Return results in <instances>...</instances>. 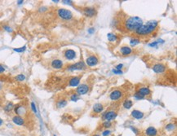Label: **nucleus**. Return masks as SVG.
<instances>
[{
  "label": "nucleus",
  "instance_id": "obj_44",
  "mask_svg": "<svg viewBox=\"0 0 177 136\" xmlns=\"http://www.w3.org/2000/svg\"><path fill=\"white\" fill-rule=\"evenodd\" d=\"M3 124V119H2V118H0V126H1Z\"/></svg>",
  "mask_w": 177,
  "mask_h": 136
},
{
  "label": "nucleus",
  "instance_id": "obj_43",
  "mask_svg": "<svg viewBox=\"0 0 177 136\" xmlns=\"http://www.w3.org/2000/svg\"><path fill=\"white\" fill-rule=\"evenodd\" d=\"M16 3H17V4H18V5H21V4H23V3H24V1H23V0H21V1H17Z\"/></svg>",
  "mask_w": 177,
  "mask_h": 136
},
{
  "label": "nucleus",
  "instance_id": "obj_1",
  "mask_svg": "<svg viewBox=\"0 0 177 136\" xmlns=\"http://www.w3.org/2000/svg\"><path fill=\"white\" fill-rule=\"evenodd\" d=\"M158 25V21H149L146 24H143L135 33L140 36H146L156 30Z\"/></svg>",
  "mask_w": 177,
  "mask_h": 136
},
{
  "label": "nucleus",
  "instance_id": "obj_28",
  "mask_svg": "<svg viewBox=\"0 0 177 136\" xmlns=\"http://www.w3.org/2000/svg\"><path fill=\"white\" fill-rule=\"evenodd\" d=\"M30 108H31V109H32V111L34 112V114H36V115L38 114L37 107H36V104H35L34 102H31V103H30Z\"/></svg>",
  "mask_w": 177,
  "mask_h": 136
},
{
  "label": "nucleus",
  "instance_id": "obj_22",
  "mask_svg": "<svg viewBox=\"0 0 177 136\" xmlns=\"http://www.w3.org/2000/svg\"><path fill=\"white\" fill-rule=\"evenodd\" d=\"M107 38H108V40H109L110 43H116V42L117 41V34H113V33H109L107 34Z\"/></svg>",
  "mask_w": 177,
  "mask_h": 136
},
{
  "label": "nucleus",
  "instance_id": "obj_20",
  "mask_svg": "<svg viewBox=\"0 0 177 136\" xmlns=\"http://www.w3.org/2000/svg\"><path fill=\"white\" fill-rule=\"evenodd\" d=\"M138 92L142 96L145 97V96L150 95V94H151V90H150V89L149 88V87H140V88L138 90Z\"/></svg>",
  "mask_w": 177,
  "mask_h": 136
},
{
  "label": "nucleus",
  "instance_id": "obj_45",
  "mask_svg": "<svg viewBox=\"0 0 177 136\" xmlns=\"http://www.w3.org/2000/svg\"><path fill=\"white\" fill-rule=\"evenodd\" d=\"M53 3H55V4H57V3H59L60 1H59V0H53V1H52Z\"/></svg>",
  "mask_w": 177,
  "mask_h": 136
},
{
  "label": "nucleus",
  "instance_id": "obj_24",
  "mask_svg": "<svg viewBox=\"0 0 177 136\" xmlns=\"http://www.w3.org/2000/svg\"><path fill=\"white\" fill-rule=\"evenodd\" d=\"M14 104H13V103L12 102H8L7 104L4 106V108H3V109H4V111L6 112H12L13 109H14Z\"/></svg>",
  "mask_w": 177,
  "mask_h": 136
},
{
  "label": "nucleus",
  "instance_id": "obj_10",
  "mask_svg": "<svg viewBox=\"0 0 177 136\" xmlns=\"http://www.w3.org/2000/svg\"><path fill=\"white\" fill-rule=\"evenodd\" d=\"M83 14L87 17H93L96 15V10L94 8H85L83 9Z\"/></svg>",
  "mask_w": 177,
  "mask_h": 136
},
{
  "label": "nucleus",
  "instance_id": "obj_26",
  "mask_svg": "<svg viewBox=\"0 0 177 136\" xmlns=\"http://www.w3.org/2000/svg\"><path fill=\"white\" fill-rule=\"evenodd\" d=\"M165 129L168 131H173L175 130V124H173V123H169V124L166 125Z\"/></svg>",
  "mask_w": 177,
  "mask_h": 136
},
{
  "label": "nucleus",
  "instance_id": "obj_23",
  "mask_svg": "<svg viewBox=\"0 0 177 136\" xmlns=\"http://www.w3.org/2000/svg\"><path fill=\"white\" fill-rule=\"evenodd\" d=\"M67 100L66 99H60V100H58V101L56 102V107L58 108H65V106L67 105Z\"/></svg>",
  "mask_w": 177,
  "mask_h": 136
},
{
  "label": "nucleus",
  "instance_id": "obj_40",
  "mask_svg": "<svg viewBox=\"0 0 177 136\" xmlns=\"http://www.w3.org/2000/svg\"><path fill=\"white\" fill-rule=\"evenodd\" d=\"M87 32H88V34H93L95 33V29H94V28H90V29H88Z\"/></svg>",
  "mask_w": 177,
  "mask_h": 136
},
{
  "label": "nucleus",
  "instance_id": "obj_46",
  "mask_svg": "<svg viewBox=\"0 0 177 136\" xmlns=\"http://www.w3.org/2000/svg\"><path fill=\"white\" fill-rule=\"evenodd\" d=\"M92 136H101V135H100V134H94Z\"/></svg>",
  "mask_w": 177,
  "mask_h": 136
},
{
  "label": "nucleus",
  "instance_id": "obj_15",
  "mask_svg": "<svg viewBox=\"0 0 177 136\" xmlns=\"http://www.w3.org/2000/svg\"><path fill=\"white\" fill-rule=\"evenodd\" d=\"M145 134L146 136H157L158 134V130L153 126H149L145 130Z\"/></svg>",
  "mask_w": 177,
  "mask_h": 136
},
{
  "label": "nucleus",
  "instance_id": "obj_33",
  "mask_svg": "<svg viewBox=\"0 0 177 136\" xmlns=\"http://www.w3.org/2000/svg\"><path fill=\"white\" fill-rule=\"evenodd\" d=\"M129 128L132 129V131L136 135H138V134H140L139 129H137L136 127H135V126H133V125H129Z\"/></svg>",
  "mask_w": 177,
  "mask_h": 136
},
{
  "label": "nucleus",
  "instance_id": "obj_5",
  "mask_svg": "<svg viewBox=\"0 0 177 136\" xmlns=\"http://www.w3.org/2000/svg\"><path fill=\"white\" fill-rule=\"evenodd\" d=\"M117 113L114 110H109V111L104 112L102 114V119L104 120V121H112L117 117Z\"/></svg>",
  "mask_w": 177,
  "mask_h": 136
},
{
  "label": "nucleus",
  "instance_id": "obj_17",
  "mask_svg": "<svg viewBox=\"0 0 177 136\" xmlns=\"http://www.w3.org/2000/svg\"><path fill=\"white\" fill-rule=\"evenodd\" d=\"M144 116H145V113H144L143 112H141V111H140V110L135 109L132 112V116L135 119L140 120V119H142L144 117Z\"/></svg>",
  "mask_w": 177,
  "mask_h": 136
},
{
  "label": "nucleus",
  "instance_id": "obj_9",
  "mask_svg": "<svg viewBox=\"0 0 177 136\" xmlns=\"http://www.w3.org/2000/svg\"><path fill=\"white\" fill-rule=\"evenodd\" d=\"M64 56L66 60H73L76 58L77 55H76V51L72 50V49H68L65 51L64 53Z\"/></svg>",
  "mask_w": 177,
  "mask_h": 136
},
{
  "label": "nucleus",
  "instance_id": "obj_38",
  "mask_svg": "<svg viewBox=\"0 0 177 136\" xmlns=\"http://www.w3.org/2000/svg\"><path fill=\"white\" fill-rule=\"evenodd\" d=\"M62 3H63L64 4H68V5H72L73 4V1H68V0H63L62 1Z\"/></svg>",
  "mask_w": 177,
  "mask_h": 136
},
{
  "label": "nucleus",
  "instance_id": "obj_35",
  "mask_svg": "<svg viewBox=\"0 0 177 136\" xmlns=\"http://www.w3.org/2000/svg\"><path fill=\"white\" fill-rule=\"evenodd\" d=\"M111 126H112V123H111V121H104L103 122V124H102V127L104 128H105V129H109L110 128Z\"/></svg>",
  "mask_w": 177,
  "mask_h": 136
},
{
  "label": "nucleus",
  "instance_id": "obj_37",
  "mask_svg": "<svg viewBox=\"0 0 177 136\" xmlns=\"http://www.w3.org/2000/svg\"><path fill=\"white\" fill-rule=\"evenodd\" d=\"M112 72H113V73H114V74H117V75H122V74L123 73V72L122 70H117V69H113V70H112Z\"/></svg>",
  "mask_w": 177,
  "mask_h": 136
},
{
  "label": "nucleus",
  "instance_id": "obj_27",
  "mask_svg": "<svg viewBox=\"0 0 177 136\" xmlns=\"http://www.w3.org/2000/svg\"><path fill=\"white\" fill-rule=\"evenodd\" d=\"M140 43V40L138 38H132V39L130 40V44L132 47H135L137 44H139Z\"/></svg>",
  "mask_w": 177,
  "mask_h": 136
},
{
  "label": "nucleus",
  "instance_id": "obj_36",
  "mask_svg": "<svg viewBox=\"0 0 177 136\" xmlns=\"http://www.w3.org/2000/svg\"><path fill=\"white\" fill-rule=\"evenodd\" d=\"M101 134H102V136H109L111 134V130H109V129H106L101 133Z\"/></svg>",
  "mask_w": 177,
  "mask_h": 136
},
{
  "label": "nucleus",
  "instance_id": "obj_3",
  "mask_svg": "<svg viewBox=\"0 0 177 136\" xmlns=\"http://www.w3.org/2000/svg\"><path fill=\"white\" fill-rule=\"evenodd\" d=\"M57 16L62 20L70 21L73 18V14L70 10L65 8H59L57 10Z\"/></svg>",
  "mask_w": 177,
  "mask_h": 136
},
{
  "label": "nucleus",
  "instance_id": "obj_13",
  "mask_svg": "<svg viewBox=\"0 0 177 136\" xmlns=\"http://www.w3.org/2000/svg\"><path fill=\"white\" fill-rule=\"evenodd\" d=\"M51 65L54 69H61L63 68L64 64H63V61H62L61 60L55 59V60H53L51 61Z\"/></svg>",
  "mask_w": 177,
  "mask_h": 136
},
{
  "label": "nucleus",
  "instance_id": "obj_39",
  "mask_svg": "<svg viewBox=\"0 0 177 136\" xmlns=\"http://www.w3.org/2000/svg\"><path fill=\"white\" fill-rule=\"evenodd\" d=\"M123 67V64H119L117 65H116L115 69H117V70H122Z\"/></svg>",
  "mask_w": 177,
  "mask_h": 136
},
{
  "label": "nucleus",
  "instance_id": "obj_14",
  "mask_svg": "<svg viewBox=\"0 0 177 136\" xmlns=\"http://www.w3.org/2000/svg\"><path fill=\"white\" fill-rule=\"evenodd\" d=\"M25 119L23 116L16 115L12 117V122L17 125H25Z\"/></svg>",
  "mask_w": 177,
  "mask_h": 136
},
{
  "label": "nucleus",
  "instance_id": "obj_16",
  "mask_svg": "<svg viewBox=\"0 0 177 136\" xmlns=\"http://www.w3.org/2000/svg\"><path fill=\"white\" fill-rule=\"evenodd\" d=\"M80 77H73L69 81V86L72 87H76L79 86Z\"/></svg>",
  "mask_w": 177,
  "mask_h": 136
},
{
  "label": "nucleus",
  "instance_id": "obj_34",
  "mask_svg": "<svg viewBox=\"0 0 177 136\" xmlns=\"http://www.w3.org/2000/svg\"><path fill=\"white\" fill-rule=\"evenodd\" d=\"M3 29L6 32H8V33H9V34H11V33H12V32H13V29L12 27H10L9 25H3Z\"/></svg>",
  "mask_w": 177,
  "mask_h": 136
},
{
  "label": "nucleus",
  "instance_id": "obj_11",
  "mask_svg": "<svg viewBox=\"0 0 177 136\" xmlns=\"http://www.w3.org/2000/svg\"><path fill=\"white\" fill-rule=\"evenodd\" d=\"M14 111L16 112V114L17 116H24L26 114V112H27V110H26L25 107L22 106V105H16L14 107Z\"/></svg>",
  "mask_w": 177,
  "mask_h": 136
},
{
  "label": "nucleus",
  "instance_id": "obj_8",
  "mask_svg": "<svg viewBox=\"0 0 177 136\" xmlns=\"http://www.w3.org/2000/svg\"><path fill=\"white\" fill-rule=\"evenodd\" d=\"M98 63H99V60H98V58L95 56H90L86 59V64L90 67L96 66V65H97Z\"/></svg>",
  "mask_w": 177,
  "mask_h": 136
},
{
  "label": "nucleus",
  "instance_id": "obj_18",
  "mask_svg": "<svg viewBox=\"0 0 177 136\" xmlns=\"http://www.w3.org/2000/svg\"><path fill=\"white\" fill-rule=\"evenodd\" d=\"M104 110V106L102 103H95L93 105V112L96 113V114H99V113L102 112Z\"/></svg>",
  "mask_w": 177,
  "mask_h": 136
},
{
  "label": "nucleus",
  "instance_id": "obj_31",
  "mask_svg": "<svg viewBox=\"0 0 177 136\" xmlns=\"http://www.w3.org/2000/svg\"><path fill=\"white\" fill-rule=\"evenodd\" d=\"M25 50H26V46L19 47V48H13V51H16V52H18V53H22V52H24Z\"/></svg>",
  "mask_w": 177,
  "mask_h": 136
},
{
  "label": "nucleus",
  "instance_id": "obj_7",
  "mask_svg": "<svg viewBox=\"0 0 177 136\" xmlns=\"http://www.w3.org/2000/svg\"><path fill=\"white\" fill-rule=\"evenodd\" d=\"M88 91H89V86L87 85V84H82V85H79L76 90V92L78 95H86Z\"/></svg>",
  "mask_w": 177,
  "mask_h": 136
},
{
  "label": "nucleus",
  "instance_id": "obj_6",
  "mask_svg": "<svg viewBox=\"0 0 177 136\" xmlns=\"http://www.w3.org/2000/svg\"><path fill=\"white\" fill-rule=\"evenodd\" d=\"M123 95V94L120 90H114L110 93L109 98L111 100H113V101H117V100H119L122 98Z\"/></svg>",
  "mask_w": 177,
  "mask_h": 136
},
{
  "label": "nucleus",
  "instance_id": "obj_41",
  "mask_svg": "<svg viewBox=\"0 0 177 136\" xmlns=\"http://www.w3.org/2000/svg\"><path fill=\"white\" fill-rule=\"evenodd\" d=\"M47 8H46V7H42V8H39V12H45V11H47Z\"/></svg>",
  "mask_w": 177,
  "mask_h": 136
},
{
  "label": "nucleus",
  "instance_id": "obj_29",
  "mask_svg": "<svg viewBox=\"0 0 177 136\" xmlns=\"http://www.w3.org/2000/svg\"><path fill=\"white\" fill-rule=\"evenodd\" d=\"M15 79L17 81V82H23V81L25 80V76L24 74H18V75L15 77Z\"/></svg>",
  "mask_w": 177,
  "mask_h": 136
},
{
  "label": "nucleus",
  "instance_id": "obj_4",
  "mask_svg": "<svg viewBox=\"0 0 177 136\" xmlns=\"http://www.w3.org/2000/svg\"><path fill=\"white\" fill-rule=\"evenodd\" d=\"M87 69V66L83 61H79L75 64H70V65L67 66V70L68 71H77V70H84Z\"/></svg>",
  "mask_w": 177,
  "mask_h": 136
},
{
  "label": "nucleus",
  "instance_id": "obj_47",
  "mask_svg": "<svg viewBox=\"0 0 177 136\" xmlns=\"http://www.w3.org/2000/svg\"><path fill=\"white\" fill-rule=\"evenodd\" d=\"M53 136H56V135H55V134H54V135H53Z\"/></svg>",
  "mask_w": 177,
  "mask_h": 136
},
{
  "label": "nucleus",
  "instance_id": "obj_12",
  "mask_svg": "<svg viewBox=\"0 0 177 136\" xmlns=\"http://www.w3.org/2000/svg\"><path fill=\"white\" fill-rule=\"evenodd\" d=\"M152 69L156 73H162L166 70V66L162 64H156L153 66Z\"/></svg>",
  "mask_w": 177,
  "mask_h": 136
},
{
  "label": "nucleus",
  "instance_id": "obj_21",
  "mask_svg": "<svg viewBox=\"0 0 177 136\" xmlns=\"http://www.w3.org/2000/svg\"><path fill=\"white\" fill-rule=\"evenodd\" d=\"M164 43H165L164 40L161 39V38H159V39L156 40V41H154V42H153V43H149V47H154V48H158L159 44H163Z\"/></svg>",
  "mask_w": 177,
  "mask_h": 136
},
{
  "label": "nucleus",
  "instance_id": "obj_32",
  "mask_svg": "<svg viewBox=\"0 0 177 136\" xmlns=\"http://www.w3.org/2000/svg\"><path fill=\"white\" fill-rule=\"evenodd\" d=\"M70 100L74 102H77L78 100H79V95H78V94H73V95L70 96Z\"/></svg>",
  "mask_w": 177,
  "mask_h": 136
},
{
  "label": "nucleus",
  "instance_id": "obj_25",
  "mask_svg": "<svg viewBox=\"0 0 177 136\" xmlns=\"http://www.w3.org/2000/svg\"><path fill=\"white\" fill-rule=\"evenodd\" d=\"M133 105V102L131 99H126L123 103V107L125 109H130Z\"/></svg>",
  "mask_w": 177,
  "mask_h": 136
},
{
  "label": "nucleus",
  "instance_id": "obj_30",
  "mask_svg": "<svg viewBox=\"0 0 177 136\" xmlns=\"http://www.w3.org/2000/svg\"><path fill=\"white\" fill-rule=\"evenodd\" d=\"M145 97H144V96H142L141 95H140V94L138 92V91H136L135 94H134V99H136V100H140V99H145Z\"/></svg>",
  "mask_w": 177,
  "mask_h": 136
},
{
  "label": "nucleus",
  "instance_id": "obj_42",
  "mask_svg": "<svg viewBox=\"0 0 177 136\" xmlns=\"http://www.w3.org/2000/svg\"><path fill=\"white\" fill-rule=\"evenodd\" d=\"M4 71H5V68L0 64V73H3V72H4Z\"/></svg>",
  "mask_w": 177,
  "mask_h": 136
},
{
  "label": "nucleus",
  "instance_id": "obj_19",
  "mask_svg": "<svg viewBox=\"0 0 177 136\" xmlns=\"http://www.w3.org/2000/svg\"><path fill=\"white\" fill-rule=\"evenodd\" d=\"M132 49L130 47L127 46H124L120 48V53L123 55V56H128V55L132 54Z\"/></svg>",
  "mask_w": 177,
  "mask_h": 136
},
{
  "label": "nucleus",
  "instance_id": "obj_2",
  "mask_svg": "<svg viewBox=\"0 0 177 136\" xmlns=\"http://www.w3.org/2000/svg\"><path fill=\"white\" fill-rule=\"evenodd\" d=\"M143 25V20L138 17H128L124 22V27L129 32H136Z\"/></svg>",
  "mask_w": 177,
  "mask_h": 136
}]
</instances>
